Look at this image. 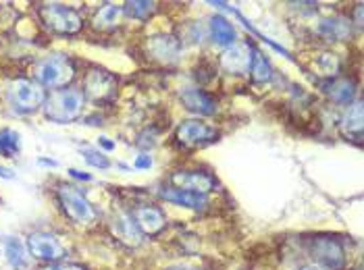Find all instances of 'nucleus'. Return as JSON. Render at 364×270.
<instances>
[{
	"instance_id": "19",
	"label": "nucleus",
	"mask_w": 364,
	"mask_h": 270,
	"mask_svg": "<svg viewBox=\"0 0 364 270\" xmlns=\"http://www.w3.org/2000/svg\"><path fill=\"white\" fill-rule=\"evenodd\" d=\"M208 36H210V40H213L215 44L225 46V48L237 42L235 27H233V23H231L227 17H223V15H213V17L208 19Z\"/></svg>"
},
{
	"instance_id": "32",
	"label": "nucleus",
	"mask_w": 364,
	"mask_h": 270,
	"mask_svg": "<svg viewBox=\"0 0 364 270\" xmlns=\"http://www.w3.org/2000/svg\"><path fill=\"white\" fill-rule=\"evenodd\" d=\"M13 177H15V175H13V171L0 164V179H13Z\"/></svg>"
},
{
	"instance_id": "31",
	"label": "nucleus",
	"mask_w": 364,
	"mask_h": 270,
	"mask_svg": "<svg viewBox=\"0 0 364 270\" xmlns=\"http://www.w3.org/2000/svg\"><path fill=\"white\" fill-rule=\"evenodd\" d=\"M98 148H102L105 152H112V150L117 148V144H114L112 139H109V137L100 135V137H98Z\"/></svg>"
},
{
	"instance_id": "4",
	"label": "nucleus",
	"mask_w": 364,
	"mask_h": 270,
	"mask_svg": "<svg viewBox=\"0 0 364 270\" xmlns=\"http://www.w3.org/2000/svg\"><path fill=\"white\" fill-rule=\"evenodd\" d=\"M56 198H58V204H60L63 212L75 225H82V227L92 225L98 218L94 204L85 198V193L77 185H67V183L58 185Z\"/></svg>"
},
{
	"instance_id": "16",
	"label": "nucleus",
	"mask_w": 364,
	"mask_h": 270,
	"mask_svg": "<svg viewBox=\"0 0 364 270\" xmlns=\"http://www.w3.org/2000/svg\"><path fill=\"white\" fill-rule=\"evenodd\" d=\"M112 233L117 235V239L129 245V247H138L141 242H144V233L140 231V227L136 225L134 216L129 212H119L114 215L111 222Z\"/></svg>"
},
{
	"instance_id": "18",
	"label": "nucleus",
	"mask_w": 364,
	"mask_h": 270,
	"mask_svg": "<svg viewBox=\"0 0 364 270\" xmlns=\"http://www.w3.org/2000/svg\"><path fill=\"white\" fill-rule=\"evenodd\" d=\"M318 36L327 42H341L350 40L352 36V21L343 17H327L318 23Z\"/></svg>"
},
{
	"instance_id": "5",
	"label": "nucleus",
	"mask_w": 364,
	"mask_h": 270,
	"mask_svg": "<svg viewBox=\"0 0 364 270\" xmlns=\"http://www.w3.org/2000/svg\"><path fill=\"white\" fill-rule=\"evenodd\" d=\"M6 98H9V104L15 108L17 112L29 114V112H36L38 108L44 107L46 90L36 80L19 77V80H15L9 85Z\"/></svg>"
},
{
	"instance_id": "13",
	"label": "nucleus",
	"mask_w": 364,
	"mask_h": 270,
	"mask_svg": "<svg viewBox=\"0 0 364 270\" xmlns=\"http://www.w3.org/2000/svg\"><path fill=\"white\" fill-rule=\"evenodd\" d=\"M323 92L337 107H350L352 102H356L358 85L350 77H333L323 83Z\"/></svg>"
},
{
	"instance_id": "26",
	"label": "nucleus",
	"mask_w": 364,
	"mask_h": 270,
	"mask_svg": "<svg viewBox=\"0 0 364 270\" xmlns=\"http://www.w3.org/2000/svg\"><path fill=\"white\" fill-rule=\"evenodd\" d=\"M19 150H21V135L13 129H2L0 131V156L15 158Z\"/></svg>"
},
{
	"instance_id": "11",
	"label": "nucleus",
	"mask_w": 364,
	"mask_h": 270,
	"mask_svg": "<svg viewBox=\"0 0 364 270\" xmlns=\"http://www.w3.org/2000/svg\"><path fill=\"white\" fill-rule=\"evenodd\" d=\"M168 181H171V188L190 189V191L204 193V195L217 188V179L204 171H175L168 177Z\"/></svg>"
},
{
	"instance_id": "12",
	"label": "nucleus",
	"mask_w": 364,
	"mask_h": 270,
	"mask_svg": "<svg viewBox=\"0 0 364 270\" xmlns=\"http://www.w3.org/2000/svg\"><path fill=\"white\" fill-rule=\"evenodd\" d=\"M179 100L183 108H188L190 112L200 114V117H213L217 114V100L202 87H188L179 94Z\"/></svg>"
},
{
	"instance_id": "3",
	"label": "nucleus",
	"mask_w": 364,
	"mask_h": 270,
	"mask_svg": "<svg viewBox=\"0 0 364 270\" xmlns=\"http://www.w3.org/2000/svg\"><path fill=\"white\" fill-rule=\"evenodd\" d=\"M38 15H40L44 27L58 36H75L84 27V19H82L80 11H75L73 6L60 4V2L42 4L38 9Z\"/></svg>"
},
{
	"instance_id": "25",
	"label": "nucleus",
	"mask_w": 364,
	"mask_h": 270,
	"mask_svg": "<svg viewBox=\"0 0 364 270\" xmlns=\"http://www.w3.org/2000/svg\"><path fill=\"white\" fill-rule=\"evenodd\" d=\"M314 67L318 69V73L327 80L337 77L339 69H341V60L336 53H321L314 58Z\"/></svg>"
},
{
	"instance_id": "29",
	"label": "nucleus",
	"mask_w": 364,
	"mask_h": 270,
	"mask_svg": "<svg viewBox=\"0 0 364 270\" xmlns=\"http://www.w3.org/2000/svg\"><path fill=\"white\" fill-rule=\"evenodd\" d=\"M46 270H85L82 264H71V262H55Z\"/></svg>"
},
{
	"instance_id": "27",
	"label": "nucleus",
	"mask_w": 364,
	"mask_h": 270,
	"mask_svg": "<svg viewBox=\"0 0 364 270\" xmlns=\"http://www.w3.org/2000/svg\"><path fill=\"white\" fill-rule=\"evenodd\" d=\"M82 156H84V161L90 164V166H94V168H102V171H107L109 166H111V161H109V156L102 152V150H94V148H85L82 150Z\"/></svg>"
},
{
	"instance_id": "20",
	"label": "nucleus",
	"mask_w": 364,
	"mask_h": 270,
	"mask_svg": "<svg viewBox=\"0 0 364 270\" xmlns=\"http://www.w3.org/2000/svg\"><path fill=\"white\" fill-rule=\"evenodd\" d=\"M363 100H356V102H352V104L348 107V110L343 112V117H341V129H343V134L348 135V137H354V135H356V139H363Z\"/></svg>"
},
{
	"instance_id": "30",
	"label": "nucleus",
	"mask_w": 364,
	"mask_h": 270,
	"mask_svg": "<svg viewBox=\"0 0 364 270\" xmlns=\"http://www.w3.org/2000/svg\"><path fill=\"white\" fill-rule=\"evenodd\" d=\"M67 173H69V177H73V179H77V181H92V179H94L90 173H84V171H80V168H69Z\"/></svg>"
},
{
	"instance_id": "8",
	"label": "nucleus",
	"mask_w": 364,
	"mask_h": 270,
	"mask_svg": "<svg viewBox=\"0 0 364 270\" xmlns=\"http://www.w3.org/2000/svg\"><path fill=\"white\" fill-rule=\"evenodd\" d=\"M252 46L250 42H235L227 46L219 56V67L227 75H248L252 65Z\"/></svg>"
},
{
	"instance_id": "1",
	"label": "nucleus",
	"mask_w": 364,
	"mask_h": 270,
	"mask_svg": "<svg viewBox=\"0 0 364 270\" xmlns=\"http://www.w3.org/2000/svg\"><path fill=\"white\" fill-rule=\"evenodd\" d=\"M33 80L44 90H65L75 80V65L67 54H48L36 63Z\"/></svg>"
},
{
	"instance_id": "10",
	"label": "nucleus",
	"mask_w": 364,
	"mask_h": 270,
	"mask_svg": "<svg viewBox=\"0 0 364 270\" xmlns=\"http://www.w3.org/2000/svg\"><path fill=\"white\" fill-rule=\"evenodd\" d=\"M312 256L318 260V266L325 270H343L346 266V252L341 243L331 237H318L312 242Z\"/></svg>"
},
{
	"instance_id": "15",
	"label": "nucleus",
	"mask_w": 364,
	"mask_h": 270,
	"mask_svg": "<svg viewBox=\"0 0 364 270\" xmlns=\"http://www.w3.org/2000/svg\"><path fill=\"white\" fill-rule=\"evenodd\" d=\"M132 216L144 235H159L167 227V216L159 206H140Z\"/></svg>"
},
{
	"instance_id": "7",
	"label": "nucleus",
	"mask_w": 364,
	"mask_h": 270,
	"mask_svg": "<svg viewBox=\"0 0 364 270\" xmlns=\"http://www.w3.org/2000/svg\"><path fill=\"white\" fill-rule=\"evenodd\" d=\"M28 252L29 256H33L36 260H42V262H58L67 256L65 252V245L60 243V239L48 233V231H33L29 233L28 237Z\"/></svg>"
},
{
	"instance_id": "9",
	"label": "nucleus",
	"mask_w": 364,
	"mask_h": 270,
	"mask_svg": "<svg viewBox=\"0 0 364 270\" xmlns=\"http://www.w3.org/2000/svg\"><path fill=\"white\" fill-rule=\"evenodd\" d=\"M146 54L152 60L171 67L181 56V42L173 33H156V36L148 38V42H146Z\"/></svg>"
},
{
	"instance_id": "17",
	"label": "nucleus",
	"mask_w": 364,
	"mask_h": 270,
	"mask_svg": "<svg viewBox=\"0 0 364 270\" xmlns=\"http://www.w3.org/2000/svg\"><path fill=\"white\" fill-rule=\"evenodd\" d=\"M114 92V80L107 71H90L84 81V96L87 94L94 100H105Z\"/></svg>"
},
{
	"instance_id": "33",
	"label": "nucleus",
	"mask_w": 364,
	"mask_h": 270,
	"mask_svg": "<svg viewBox=\"0 0 364 270\" xmlns=\"http://www.w3.org/2000/svg\"><path fill=\"white\" fill-rule=\"evenodd\" d=\"M38 164H42V166H58V162L53 161V158H38Z\"/></svg>"
},
{
	"instance_id": "6",
	"label": "nucleus",
	"mask_w": 364,
	"mask_h": 270,
	"mask_svg": "<svg viewBox=\"0 0 364 270\" xmlns=\"http://www.w3.org/2000/svg\"><path fill=\"white\" fill-rule=\"evenodd\" d=\"M219 131L200 121V119H188V121H181L179 127L175 129V139L179 146L183 148H202V146H208L213 141H217Z\"/></svg>"
},
{
	"instance_id": "21",
	"label": "nucleus",
	"mask_w": 364,
	"mask_h": 270,
	"mask_svg": "<svg viewBox=\"0 0 364 270\" xmlns=\"http://www.w3.org/2000/svg\"><path fill=\"white\" fill-rule=\"evenodd\" d=\"M4 256H6L9 266L13 270L28 269V247L19 242L17 237H6V239H4Z\"/></svg>"
},
{
	"instance_id": "24",
	"label": "nucleus",
	"mask_w": 364,
	"mask_h": 270,
	"mask_svg": "<svg viewBox=\"0 0 364 270\" xmlns=\"http://www.w3.org/2000/svg\"><path fill=\"white\" fill-rule=\"evenodd\" d=\"M123 15H127L129 19H138L146 21L156 13V2H148V0H136V2H125L123 6Z\"/></svg>"
},
{
	"instance_id": "36",
	"label": "nucleus",
	"mask_w": 364,
	"mask_h": 270,
	"mask_svg": "<svg viewBox=\"0 0 364 270\" xmlns=\"http://www.w3.org/2000/svg\"><path fill=\"white\" fill-rule=\"evenodd\" d=\"M296 270H325L323 266H318V264H309V266H300V269Z\"/></svg>"
},
{
	"instance_id": "14",
	"label": "nucleus",
	"mask_w": 364,
	"mask_h": 270,
	"mask_svg": "<svg viewBox=\"0 0 364 270\" xmlns=\"http://www.w3.org/2000/svg\"><path fill=\"white\" fill-rule=\"evenodd\" d=\"M159 195L168 204L190 208V210H204L208 206V198L204 193H196V191H190V189L165 188L159 191Z\"/></svg>"
},
{
	"instance_id": "34",
	"label": "nucleus",
	"mask_w": 364,
	"mask_h": 270,
	"mask_svg": "<svg viewBox=\"0 0 364 270\" xmlns=\"http://www.w3.org/2000/svg\"><path fill=\"white\" fill-rule=\"evenodd\" d=\"M165 270H200L194 269V266H188V264H173V266H167Z\"/></svg>"
},
{
	"instance_id": "23",
	"label": "nucleus",
	"mask_w": 364,
	"mask_h": 270,
	"mask_svg": "<svg viewBox=\"0 0 364 270\" xmlns=\"http://www.w3.org/2000/svg\"><path fill=\"white\" fill-rule=\"evenodd\" d=\"M250 77L254 83H269L273 80V67L269 58L252 46V65H250Z\"/></svg>"
},
{
	"instance_id": "28",
	"label": "nucleus",
	"mask_w": 364,
	"mask_h": 270,
	"mask_svg": "<svg viewBox=\"0 0 364 270\" xmlns=\"http://www.w3.org/2000/svg\"><path fill=\"white\" fill-rule=\"evenodd\" d=\"M152 164H154V162H152V156H150L148 152H141L140 156L136 158V162H134V168H138V171H148Z\"/></svg>"
},
{
	"instance_id": "2",
	"label": "nucleus",
	"mask_w": 364,
	"mask_h": 270,
	"mask_svg": "<svg viewBox=\"0 0 364 270\" xmlns=\"http://www.w3.org/2000/svg\"><path fill=\"white\" fill-rule=\"evenodd\" d=\"M84 102V92L69 85L65 90H56L50 96H46V102L42 108H44V117L48 121L65 125V123H73L82 117Z\"/></svg>"
},
{
	"instance_id": "22",
	"label": "nucleus",
	"mask_w": 364,
	"mask_h": 270,
	"mask_svg": "<svg viewBox=\"0 0 364 270\" xmlns=\"http://www.w3.org/2000/svg\"><path fill=\"white\" fill-rule=\"evenodd\" d=\"M121 15H123V9L121 6H117L112 2H105V4L98 6L92 23H94V27L105 29V31L107 29H114V27L119 26V21H121Z\"/></svg>"
},
{
	"instance_id": "35",
	"label": "nucleus",
	"mask_w": 364,
	"mask_h": 270,
	"mask_svg": "<svg viewBox=\"0 0 364 270\" xmlns=\"http://www.w3.org/2000/svg\"><path fill=\"white\" fill-rule=\"evenodd\" d=\"M356 26H363V4H356Z\"/></svg>"
}]
</instances>
